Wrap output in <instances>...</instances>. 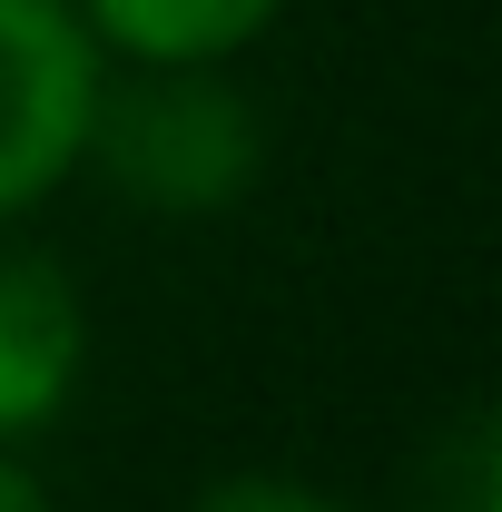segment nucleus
I'll use <instances>...</instances> for the list:
<instances>
[{
	"label": "nucleus",
	"instance_id": "obj_3",
	"mask_svg": "<svg viewBox=\"0 0 502 512\" xmlns=\"http://www.w3.org/2000/svg\"><path fill=\"white\" fill-rule=\"evenodd\" d=\"M89 355H99V325H89L79 276L10 227L0 237V453L60 434L89 384Z\"/></svg>",
	"mask_w": 502,
	"mask_h": 512
},
{
	"label": "nucleus",
	"instance_id": "obj_4",
	"mask_svg": "<svg viewBox=\"0 0 502 512\" xmlns=\"http://www.w3.org/2000/svg\"><path fill=\"white\" fill-rule=\"evenodd\" d=\"M109 69H237L296 0H69Z\"/></svg>",
	"mask_w": 502,
	"mask_h": 512
},
{
	"label": "nucleus",
	"instance_id": "obj_7",
	"mask_svg": "<svg viewBox=\"0 0 502 512\" xmlns=\"http://www.w3.org/2000/svg\"><path fill=\"white\" fill-rule=\"evenodd\" d=\"M0 512H60V493L40 483L30 453H0Z\"/></svg>",
	"mask_w": 502,
	"mask_h": 512
},
{
	"label": "nucleus",
	"instance_id": "obj_6",
	"mask_svg": "<svg viewBox=\"0 0 502 512\" xmlns=\"http://www.w3.org/2000/svg\"><path fill=\"white\" fill-rule=\"evenodd\" d=\"M188 512H355L345 493H325L315 473H276V463H247V473H217Z\"/></svg>",
	"mask_w": 502,
	"mask_h": 512
},
{
	"label": "nucleus",
	"instance_id": "obj_2",
	"mask_svg": "<svg viewBox=\"0 0 502 512\" xmlns=\"http://www.w3.org/2000/svg\"><path fill=\"white\" fill-rule=\"evenodd\" d=\"M109 60L69 0H0V237L89 168Z\"/></svg>",
	"mask_w": 502,
	"mask_h": 512
},
{
	"label": "nucleus",
	"instance_id": "obj_1",
	"mask_svg": "<svg viewBox=\"0 0 502 512\" xmlns=\"http://www.w3.org/2000/svg\"><path fill=\"white\" fill-rule=\"evenodd\" d=\"M79 178H109L138 217L168 227L237 217L266 178V109L237 69H109Z\"/></svg>",
	"mask_w": 502,
	"mask_h": 512
},
{
	"label": "nucleus",
	"instance_id": "obj_5",
	"mask_svg": "<svg viewBox=\"0 0 502 512\" xmlns=\"http://www.w3.org/2000/svg\"><path fill=\"white\" fill-rule=\"evenodd\" d=\"M414 512H502V414L493 404H463L434 444H424Z\"/></svg>",
	"mask_w": 502,
	"mask_h": 512
}]
</instances>
